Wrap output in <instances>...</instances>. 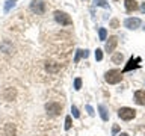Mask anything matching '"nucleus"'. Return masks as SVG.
I'll use <instances>...</instances> for the list:
<instances>
[{"label":"nucleus","instance_id":"f257e3e1","mask_svg":"<svg viewBox=\"0 0 145 136\" xmlns=\"http://www.w3.org/2000/svg\"><path fill=\"white\" fill-rule=\"evenodd\" d=\"M121 79H122V73L118 71V70H110V71H107L106 74H104V80H106L107 83H110V85L120 83Z\"/></svg>","mask_w":145,"mask_h":136},{"label":"nucleus","instance_id":"f03ea898","mask_svg":"<svg viewBox=\"0 0 145 136\" xmlns=\"http://www.w3.org/2000/svg\"><path fill=\"white\" fill-rule=\"evenodd\" d=\"M54 20H56L59 24H62V26H70V24H72L71 17L68 15L67 12H62V11H56V12H54Z\"/></svg>","mask_w":145,"mask_h":136},{"label":"nucleus","instance_id":"7ed1b4c3","mask_svg":"<svg viewBox=\"0 0 145 136\" xmlns=\"http://www.w3.org/2000/svg\"><path fill=\"white\" fill-rule=\"evenodd\" d=\"M135 115H136V110L131 109V107H121L120 110H118V116H120L121 120H124V121L133 120Z\"/></svg>","mask_w":145,"mask_h":136},{"label":"nucleus","instance_id":"20e7f679","mask_svg":"<svg viewBox=\"0 0 145 136\" xmlns=\"http://www.w3.org/2000/svg\"><path fill=\"white\" fill-rule=\"evenodd\" d=\"M45 110H47L48 113H52V115H59V113L62 112V104L50 101V103L45 104Z\"/></svg>","mask_w":145,"mask_h":136},{"label":"nucleus","instance_id":"39448f33","mask_svg":"<svg viewBox=\"0 0 145 136\" xmlns=\"http://www.w3.org/2000/svg\"><path fill=\"white\" fill-rule=\"evenodd\" d=\"M30 9L36 14H44L45 12V3H42L41 0H32L30 2Z\"/></svg>","mask_w":145,"mask_h":136},{"label":"nucleus","instance_id":"423d86ee","mask_svg":"<svg viewBox=\"0 0 145 136\" xmlns=\"http://www.w3.org/2000/svg\"><path fill=\"white\" fill-rule=\"evenodd\" d=\"M140 61H142V59H140L139 56L131 58L130 61H129V63L124 67V71H122V73H127V71H130V70H135V68H139L140 67Z\"/></svg>","mask_w":145,"mask_h":136},{"label":"nucleus","instance_id":"0eeeda50","mask_svg":"<svg viewBox=\"0 0 145 136\" xmlns=\"http://www.w3.org/2000/svg\"><path fill=\"white\" fill-rule=\"evenodd\" d=\"M124 26L130 30H135L140 26V20L139 18H127V20L124 21Z\"/></svg>","mask_w":145,"mask_h":136},{"label":"nucleus","instance_id":"6e6552de","mask_svg":"<svg viewBox=\"0 0 145 136\" xmlns=\"http://www.w3.org/2000/svg\"><path fill=\"white\" fill-rule=\"evenodd\" d=\"M116 44H118V38H116V36H110V38H109V41L106 42V45H104V48H106L107 53H110V52H113V50H115Z\"/></svg>","mask_w":145,"mask_h":136},{"label":"nucleus","instance_id":"1a4fd4ad","mask_svg":"<svg viewBox=\"0 0 145 136\" xmlns=\"http://www.w3.org/2000/svg\"><path fill=\"white\" fill-rule=\"evenodd\" d=\"M135 100H136V103L140 104V106H144L145 104V91H136L135 92Z\"/></svg>","mask_w":145,"mask_h":136},{"label":"nucleus","instance_id":"9d476101","mask_svg":"<svg viewBox=\"0 0 145 136\" xmlns=\"http://www.w3.org/2000/svg\"><path fill=\"white\" fill-rule=\"evenodd\" d=\"M124 6H125V9L129 12H131V11H136L139 6H138V2L136 0H125L124 2Z\"/></svg>","mask_w":145,"mask_h":136},{"label":"nucleus","instance_id":"9b49d317","mask_svg":"<svg viewBox=\"0 0 145 136\" xmlns=\"http://www.w3.org/2000/svg\"><path fill=\"white\" fill-rule=\"evenodd\" d=\"M98 110H100V116H101V120H103V121H107V120H109V115H107V109H106V106L100 104V106H98Z\"/></svg>","mask_w":145,"mask_h":136},{"label":"nucleus","instance_id":"f8f14e48","mask_svg":"<svg viewBox=\"0 0 145 136\" xmlns=\"http://www.w3.org/2000/svg\"><path fill=\"white\" fill-rule=\"evenodd\" d=\"M122 61H124L122 53H115V54L112 56V62H113V63H122Z\"/></svg>","mask_w":145,"mask_h":136},{"label":"nucleus","instance_id":"ddd939ff","mask_svg":"<svg viewBox=\"0 0 145 136\" xmlns=\"http://www.w3.org/2000/svg\"><path fill=\"white\" fill-rule=\"evenodd\" d=\"M5 133H6V136H14L15 135V129H14L12 124H6V127H5Z\"/></svg>","mask_w":145,"mask_h":136},{"label":"nucleus","instance_id":"4468645a","mask_svg":"<svg viewBox=\"0 0 145 136\" xmlns=\"http://www.w3.org/2000/svg\"><path fill=\"white\" fill-rule=\"evenodd\" d=\"M98 36H100V39H101V41L107 39V32H106V29H104V27H101V29L98 30Z\"/></svg>","mask_w":145,"mask_h":136},{"label":"nucleus","instance_id":"2eb2a0df","mask_svg":"<svg viewBox=\"0 0 145 136\" xmlns=\"http://www.w3.org/2000/svg\"><path fill=\"white\" fill-rule=\"evenodd\" d=\"M94 3L97 5V6H103V8H107V3H106V0H94Z\"/></svg>","mask_w":145,"mask_h":136},{"label":"nucleus","instance_id":"dca6fc26","mask_svg":"<svg viewBox=\"0 0 145 136\" xmlns=\"http://www.w3.org/2000/svg\"><path fill=\"white\" fill-rule=\"evenodd\" d=\"M82 53H83V50H77V52H76V56H74V63H77V62L80 61Z\"/></svg>","mask_w":145,"mask_h":136},{"label":"nucleus","instance_id":"f3484780","mask_svg":"<svg viewBox=\"0 0 145 136\" xmlns=\"http://www.w3.org/2000/svg\"><path fill=\"white\" fill-rule=\"evenodd\" d=\"M95 59H97V61H101V59H103V52L100 48L95 50Z\"/></svg>","mask_w":145,"mask_h":136},{"label":"nucleus","instance_id":"a211bd4d","mask_svg":"<svg viewBox=\"0 0 145 136\" xmlns=\"http://www.w3.org/2000/svg\"><path fill=\"white\" fill-rule=\"evenodd\" d=\"M71 112H72V116H74V118H79V116H80L79 109H77L76 106H71Z\"/></svg>","mask_w":145,"mask_h":136},{"label":"nucleus","instance_id":"6ab92c4d","mask_svg":"<svg viewBox=\"0 0 145 136\" xmlns=\"http://www.w3.org/2000/svg\"><path fill=\"white\" fill-rule=\"evenodd\" d=\"M80 86H82V79H79V77H77V79L74 80V89L79 91V89H80Z\"/></svg>","mask_w":145,"mask_h":136},{"label":"nucleus","instance_id":"aec40b11","mask_svg":"<svg viewBox=\"0 0 145 136\" xmlns=\"http://www.w3.org/2000/svg\"><path fill=\"white\" fill-rule=\"evenodd\" d=\"M65 129H67V130L71 129V116H67V118H65Z\"/></svg>","mask_w":145,"mask_h":136},{"label":"nucleus","instance_id":"412c9836","mask_svg":"<svg viewBox=\"0 0 145 136\" xmlns=\"http://www.w3.org/2000/svg\"><path fill=\"white\" fill-rule=\"evenodd\" d=\"M12 6H14V2H6V5H5V12H8Z\"/></svg>","mask_w":145,"mask_h":136},{"label":"nucleus","instance_id":"4be33fe9","mask_svg":"<svg viewBox=\"0 0 145 136\" xmlns=\"http://www.w3.org/2000/svg\"><path fill=\"white\" fill-rule=\"evenodd\" d=\"M86 110H88V113H89V115L91 116H94V109H92V106H89V104H88V106H86Z\"/></svg>","mask_w":145,"mask_h":136},{"label":"nucleus","instance_id":"5701e85b","mask_svg":"<svg viewBox=\"0 0 145 136\" xmlns=\"http://www.w3.org/2000/svg\"><path fill=\"white\" fill-rule=\"evenodd\" d=\"M110 26L112 27H118V20H112L110 21Z\"/></svg>","mask_w":145,"mask_h":136},{"label":"nucleus","instance_id":"b1692460","mask_svg":"<svg viewBox=\"0 0 145 136\" xmlns=\"http://www.w3.org/2000/svg\"><path fill=\"white\" fill-rule=\"evenodd\" d=\"M82 56H83V58H88V56H89V52H88V50H83V53H82Z\"/></svg>","mask_w":145,"mask_h":136},{"label":"nucleus","instance_id":"393cba45","mask_svg":"<svg viewBox=\"0 0 145 136\" xmlns=\"http://www.w3.org/2000/svg\"><path fill=\"white\" fill-rule=\"evenodd\" d=\"M118 130H120V127H118V126H115V127H113V135H115Z\"/></svg>","mask_w":145,"mask_h":136},{"label":"nucleus","instance_id":"a878e982","mask_svg":"<svg viewBox=\"0 0 145 136\" xmlns=\"http://www.w3.org/2000/svg\"><path fill=\"white\" fill-rule=\"evenodd\" d=\"M140 11H142V12H144V14H145V2H144V3H142V6H140Z\"/></svg>","mask_w":145,"mask_h":136},{"label":"nucleus","instance_id":"bb28decb","mask_svg":"<svg viewBox=\"0 0 145 136\" xmlns=\"http://www.w3.org/2000/svg\"><path fill=\"white\" fill-rule=\"evenodd\" d=\"M118 136H129V135H127V133H120Z\"/></svg>","mask_w":145,"mask_h":136},{"label":"nucleus","instance_id":"cd10ccee","mask_svg":"<svg viewBox=\"0 0 145 136\" xmlns=\"http://www.w3.org/2000/svg\"><path fill=\"white\" fill-rule=\"evenodd\" d=\"M9 2H14V3H15V2H17V0H9Z\"/></svg>","mask_w":145,"mask_h":136},{"label":"nucleus","instance_id":"c85d7f7f","mask_svg":"<svg viewBox=\"0 0 145 136\" xmlns=\"http://www.w3.org/2000/svg\"><path fill=\"white\" fill-rule=\"evenodd\" d=\"M144 30H145V26H144Z\"/></svg>","mask_w":145,"mask_h":136}]
</instances>
